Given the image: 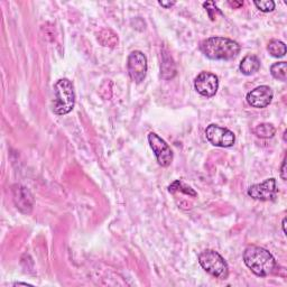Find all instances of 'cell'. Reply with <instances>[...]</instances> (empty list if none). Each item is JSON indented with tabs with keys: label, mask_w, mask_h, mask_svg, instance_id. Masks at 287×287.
Masks as SVG:
<instances>
[{
	"label": "cell",
	"mask_w": 287,
	"mask_h": 287,
	"mask_svg": "<svg viewBox=\"0 0 287 287\" xmlns=\"http://www.w3.org/2000/svg\"><path fill=\"white\" fill-rule=\"evenodd\" d=\"M127 69L130 79L136 83H142L147 73V58L141 50H134L128 56Z\"/></svg>",
	"instance_id": "cell-6"
},
{
	"label": "cell",
	"mask_w": 287,
	"mask_h": 287,
	"mask_svg": "<svg viewBox=\"0 0 287 287\" xmlns=\"http://www.w3.org/2000/svg\"><path fill=\"white\" fill-rule=\"evenodd\" d=\"M260 69L259 58L255 55H247L243 60L240 62L239 70L242 72L244 75H252Z\"/></svg>",
	"instance_id": "cell-12"
},
{
	"label": "cell",
	"mask_w": 287,
	"mask_h": 287,
	"mask_svg": "<svg viewBox=\"0 0 287 287\" xmlns=\"http://www.w3.org/2000/svg\"><path fill=\"white\" fill-rule=\"evenodd\" d=\"M255 134L260 138H272L276 134V128L272 124L264 122V124H260L255 128Z\"/></svg>",
	"instance_id": "cell-16"
},
{
	"label": "cell",
	"mask_w": 287,
	"mask_h": 287,
	"mask_svg": "<svg viewBox=\"0 0 287 287\" xmlns=\"http://www.w3.org/2000/svg\"><path fill=\"white\" fill-rule=\"evenodd\" d=\"M228 3H229V5L234 8V9H238V8L243 6V2H241V1H229Z\"/></svg>",
	"instance_id": "cell-22"
},
{
	"label": "cell",
	"mask_w": 287,
	"mask_h": 287,
	"mask_svg": "<svg viewBox=\"0 0 287 287\" xmlns=\"http://www.w3.org/2000/svg\"><path fill=\"white\" fill-rule=\"evenodd\" d=\"M269 54L274 57H283L286 54V45L282 41L273 40L267 46Z\"/></svg>",
	"instance_id": "cell-15"
},
{
	"label": "cell",
	"mask_w": 287,
	"mask_h": 287,
	"mask_svg": "<svg viewBox=\"0 0 287 287\" xmlns=\"http://www.w3.org/2000/svg\"><path fill=\"white\" fill-rule=\"evenodd\" d=\"M205 136L213 146L223 147V148L234 146L236 142V136L231 130L213 124L208 126V128L205 129Z\"/></svg>",
	"instance_id": "cell-5"
},
{
	"label": "cell",
	"mask_w": 287,
	"mask_h": 287,
	"mask_svg": "<svg viewBox=\"0 0 287 287\" xmlns=\"http://www.w3.org/2000/svg\"><path fill=\"white\" fill-rule=\"evenodd\" d=\"M159 5L165 8H171L175 5V1H159Z\"/></svg>",
	"instance_id": "cell-23"
},
{
	"label": "cell",
	"mask_w": 287,
	"mask_h": 287,
	"mask_svg": "<svg viewBox=\"0 0 287 287\" xmlns=\"http://www.w3.org/2000/svg\"><path fill=\"white\" fill-rule=\"evenodd\" d=\"M55 99L53 102V111L58 116H64L72 111L75 104L73 84L69 79H61L54 86Z\"/></svg>",
	"instance_id": "cell-3"
},
{
	"label": "cell",
	"mask_w": 287,
	"mask_h": 287,
	"mask_svg": "<svg viewBox=\"0 0 287 287\" xmlns=\"http://www.w3.org/2000/svg\"><path fill=\"white\" fill-rule=\"evenodd\" d=\"M148 143L156 155L159 165L163 167L170 166L173 162V151L168 144L155 133L148 135Z\"/></svg>",
	"instance_id": "cell-7"
},
{
	"label": "cell",
	"mask_w": 287,
	"mask_h": 287,
	"mask_svg": "<svg viewBox=\"0 0 287 287\" xmlns=\"http://www.w3.org/2000/svg\"><path fill=\"white\" fill-rule=\"evenodd\" d=\"M15 285H29V284H27V283H16Z\"/></svg>",
	"instance_id": "cell-25"
},
{
	"label": "cell",
	"mask_w": 287,
	"mask_h": 287,
	"mask_svg": "<svg viewBox=\"0 0 287 287\" xmlns=\"http://www.w3.org/2000/svg\"><path fill=\"white\" fill-rule=\"evenodd\" d=\"M168 191H170L171 193H174L175 191H181V192H183L185 194H188V195H192V196H196V193L193 191V190L190 188V187H187L182 181H180V180H177L175 181L174 183H173L172 185H170V188H168Z\"/></svg>",
	"instance_id": "cell-18"
},
{
	"label": "cell",
	"mask_w": 287,
	"mask_h": 287,
	"mask_svg": "<svg viewBox=\"0 0 287 287\" xmlns=\"http://www.w3.org/2000/svg\"><path fill=\"white\" fill-rule=\"evenodd\" d=\"M281 176H282L283 180L286 181V158L283 160L282 170H281Z\"/></svg>",
	"instance_id": "cell-21"
},
{
	"label": "cell",
	"mask_w": 287,
	"mask_h": 287,
	"mask_svg": "<svg viewBox=\"0 0 287 287\" xmlns=\"http://www.w3.org/2000/svg\"><path fill=\"white\" fill-rule=\"evenodd\" d=\"M194 88L201 96L211 98L217 94L219 88V79L210 72H201L194 80Z\"/></svg>",
	"instance_id": "cell-8"
},
{
	"label": "cell",
	"mask_w": 287,
	"mask_h": 287,
	"mask_svg": "<svg viewBox=\"0 0 287 287\" xmlns=\"http://www.w3.org/2000/svg\"><path fill=\"white\" fill-rule=\"evenodd\" d=\"M98 41L101 45L105 46V48H115L119 42L117 34L109 28H104L98 34Z\"/></svg>",
	"instance_id": "cell-14"
},
{
	"label": "cell",
	"mask_w": 287,
	"mask_h": 287,
	"mask_svg": "<svg viewBox=\"0 0 287 287\" xmlns=\"http://www.w3.org/2000/svg\"><path fill=\"white\" fill-rule=\"evenodd\" d=\"M12 195L16 208L23 213H31L34 206V196L26 188L22 185H14L12 187Z\"/></svg>",
	"instance_id": "cell-11"
},
{
	"label": "cell",
	"mask_w": 287,
	"mask_h": 287,
	"mask_svg": "<svg viewBox=\"0 0 287 287\" xmlns=\"http://www.w3.org/2000/svg\"><path fill=\"white\" fill-rule=\"evenodd\" d=\"M271 73L275 79L280 81H286L287 79V64L286 62H278L271 67Z\"/></svg>",
	"instance_id": "cell-17"
},
{
	"label": "cell",
	"mask_w": 287,
	"mask_h": 287,
	"mask_svg": "<svg viewBox=\"0 0 287 287\" xmlns=\"http://www.w3.org/2000/svg\"><path fill=\"white\" fill-rule=\"evenodd\" d=\"M273 90L268 86L257 87L247 95V102L254 108H266L273 100Z\"/></svg>",
	"instance_id": "cell-10"
},
{
	"label": "cell",
	"mask_w": 287,
	"mask_h": 287,
	"mask_svg": "<svg viewBox=\"0 0 287 287\" xmlns=\"http://www.w3.org/2000/svg\"><path fill=\"white\" fill-rule=\"evenodd\" d=\"M203 7L206 9L209 14V17L211 18V20H214L217 18V14L218 15H222L221 10L219 9V8L215 6V3L213 1H206L203 3Z\"/></svg>",
	"instance_id": "cell-19"
},
{
	"label": "cell",
	"mask_w": 287,
	"mask_h": 287,
	"mask_svg": "<svg viewBox=\"0 0 287 287\" xmlns=\"http://www.w3.org/2000/svg\"><path fill=\"white\" fill-rule=\"evenodd\" d=\"M277 194L275 179H268L260 184L251 185L248 189V195L259 201H273Z\"/></svg>",
	"instance_id": "cell-9"
},
{
	"label": "cell",
	"mask_w": 287,
	"mask_h": 287,
	"mask_svg": "<svg viewBox=\"0 0 287 287\" xmlns=\"http://www.w3.org/2000/svg\"><path fill=\"white\" fill-rule=\"evenodd\" d=\"M243 261L257 276L266 277L276 272L277 263L273 255L265 248L249 246L243 252Z\"/></svg>",
	"instance_id": "cell-1"
},
{
	"label": "cell",
	"mask_w": 287,
	"mask_h": 287,
	"mask_svg": "<svg viewBox=\"0 0 287 287\" xmlns=\"http://www.w3.org/2000/svg\"><path fill=\"white\" fill-rule=\"evenodd\" d=\"M199 263L205 272L219 280H227L229 276V267L225 258L217 251L204 250L199 256Z\"/></svg>",
	"instance_id": "cell-4"
},
{
	"label": "cell",
	"mask_w": 287,
	"mask_h": 287,
	"mask_svg": "<svg viewBox=\"0 0 287 287\" xmlns=\"http://www.w3.org/2000/svg\"><path fill=\"white\" fill-rule=\"evenodd\" d=\"M256 7L263 12H269L275 9V2L272 0H260V1H255Z\"/></svg>",
	"instance_id": "cell-20"
},
{
	"label": "cell",
	"mask_w": 287,
	"mask_h": 287,
	"mask_svg": "<svg viewBox=\"0 0 287 287\" xmlns=\"http://www.w3.org/2000/svg\"><path fill=\"white\" fill-rule=\"evenodd\" d=\"M200 49L210 60H231L239 54L240 45L227 37H210L202 42Z\"/></svg>",
	"instance_id": "cell-2"
},
{
	"label": "cell",
	"mask_w": 287,
	"mask_h": 287,
	"mask_svg": "<svg viewBox=\"0 0 287 287\" xmlns=\"http://www.w3.org/2000/svg\"><path fill=\"white\" fill-rule=\"evenodd\" d=\"M285 226H286V219L284 218V219H283V231H284V234H286V229H285Z\"/></svg>",
	"instance_id": "cell-24"
},
{
	"label": "cell",
	"mask_w": 287,
	"mask_h": 287,
	"mask_svg": "<svg viewBox=\"0 0 287 287\" xmlns=\"http://www.w3.org/2000/svg\"><path fill=\"white\" fill-rule=\"evenodd\" d=\"M160 73H162V78L165 80H170L172 78L175 77L176 74V69L175 64L173 62V58L168 55L167 53L163 52V63L160 65Z\"/></svg>",
	"instance_id": "cell-13"
}]
</instances>
